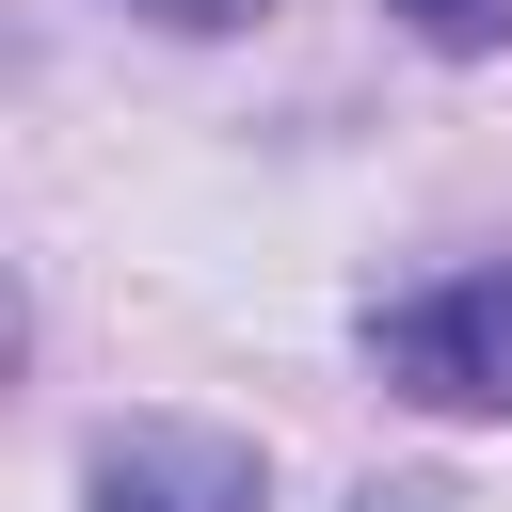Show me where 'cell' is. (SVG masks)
Listing matches in <instances>:
<instances>
[{"mask_svg":"<svg viewBox=\"0 0 512 512\" xmlns=\"http://www.w3.org/2000/svg\"><path fill=\"white\" fill-rule=\"evenodd\" d=\"M384 384L432 416H512V272H448L416 304H384Z\"/></svg>","mask_w":512,"mask_h":512,"instance_id":"6da1fadb","label":"cell"},{"mask_svg":"<svg viewBox=\"0 0 512 512\" xmlns=\"http://www.w3.org/2000/svg\"><path fill=\"white\" fill-rule=\"evenodd\" d=\"M96 512H256V448H240V432L128 416V432L96 448Z\"/></svg>","mask_w":512,"mask_h":512,"instance_id":"7a4b0ae2","label":"cell"},{"mask_svg":"<svg viewBox=\"0 0 512 512\" xmlns=\"http://www.w3.org/2000/svg\"><path fill=\"white\" fill-rule=\"evenodd\" d=\"M144 16H176V32H240V16H272V0H144Z\"/></svg>","mask_w":512,"mask_h":512,"instance_id":"277c9868","label":"cell"},{"mask_svg":"<svg viewBox=\"0 0 512 512\" xmlns=\"http://www.w3.org/2000/svg\"><path fill=\"white\" fill-rule=\"evenodd\" d=\"M400 16H416L432 48H496V32H512V0H400Z\"/></svg>","mask_w":512,"mask_h":512,"instance_id":"3957f363","label":"cell"}]
</instances>
